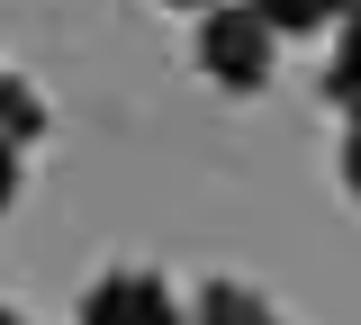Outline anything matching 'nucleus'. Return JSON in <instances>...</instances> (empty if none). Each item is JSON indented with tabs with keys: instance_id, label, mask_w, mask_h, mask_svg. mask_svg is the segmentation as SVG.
Here are the masks:
<instances>
[{
	"instance_id": "nucleus-3",
	"label": "nucleus",
	"mask_w": 361,
	"mask_h": 325,
	"mask_svg": "<svg viewBox=\"0 0 361 325\" xmlns=\"http://www.w3.org/2000/svg\"><path fill=\"white\" fill-rule=\"evenodd\" d=\"M325 91H334V109L361 118V0H343V37H334V63H325Z\"/></svg>"
},
{
	"instance_id": "nucleus-8",
	"label": "nucleus",
	"mask_w": 361,
	"mask_h": 325,
	"mask_svg": "<svg viewBox=\"0 0 361 325\" xmlns=\"http://www.w3.org/2000/svg\"><path fill=\"white\" fill-rule=\"evenodd\" d=\"M163 9H208V0H163Z\"/></svg>"
},
{
	"instance_id": "nucleus-2",
	"label": "nucleus",
	"mask_w": 361,
	"mask_h": 325,
	"mask_svg": "<svg viewBox=\"0 0 361 325\" xmlns=\"http://www.w3.org/2000/svg\"><path fill=\"white\" fill-rule=\"evenodd\" d=\"M82 317H90V325H118V317L163 325V317H172V289H163L154 271H109V280H90V289H82Z\"/></svg>"
},
{
	"instance_id": "nucleus-5",
	"label": "nucleus",
	"mask_w": 361,
	"mask_h": 325,
	"mask_svg": "<svg viewBox=\"0 0 361 325\" xmlns=\"http://www.w3.org/2000/svg\"><path fill=\"white\" fill-rule=\"evenodd\" d=\"M199 317H271V307L253 298V289H226L217 280V289H199Z\"/></svg>"
},
{
	"instance_id": "nucleus-6",
	"label": "nucleus",
	"mask_w": 361,
	"mask_h": 325,
	"mask_svg": "<svg viewBox=\"0 0 361 325\" xmlns=\"http://www.w3.org/2000/svg\"><path fill=\"white\" fill-rule=\"evenodd\" d=\"M18 199V136H0V208Z\"/></svg>"
},
{
	"instance_id": "nucleus-7",
	"label": "nucleus",
	"mask_w": 361,
	"mask_h": 325,
	"mask_svg": "<svg viewBox=\"0 0 361 325\" xmlns=\"http://www.w3.org/2000/svg\"><path fill=\"white\" fill-rule=\"evenodd\" d=\"M343 190L361 199V118H353V136H343Z\"/></svg>"
},
{
	"instance_id": "nucleus-4",
	"label": "nucleus",
	"mask_w": 361,
	"mask_h": 325,
	"mask_svg": "<svg viewBox=\"0 0 361 325\" xmlns=\"http://www.w3.org/2000/svg\"><path fill=\"white\" fill-rule=\"evenodd\" d=\"M271 18V37H307V27H334L343 18V0H253Z\"/></svg>"
},
{
	"instance_id": "nucleus-1",
	"label": "nucleus",
	"mask_w": 361,
	"mask_h": 325,
	"mask_svg": "<svg viewBox=\"0 0 361 325\" xmlns=\"http://www.w3.org/2000/svg\"><path fill=\"white\" fill-rule=\"evenodd\" d=\"M271 63H280V37H271V18L253 0H208L199 9V73L217 82V91H262Z\"/></svg>"
}]
</instances>
